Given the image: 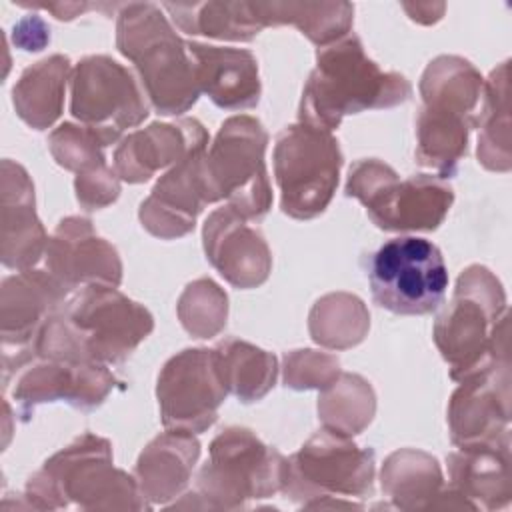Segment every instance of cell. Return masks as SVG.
I'll return each instance as SVG.
<instances>
[{"label": "cell", "mask_w": 512, "mask_h": 512, "mask_svg": "<svg viewBox=\"0 0 512 512\" xmlns=\"http://www.w3.org/2000/svg\"><path fill=\"white\" fill-rule=\"evenodd\" d=\"M60 312L84 352L100 364L124 362L154 328L152 314L114 286H82Z\"/></svg>", "instance_id": "11"}, {"label": "cell", "mask_w": 512, "mask_h": 512, "mask_svg": "<svg viewBox=\"0 0 512 512\" xmlns=\"http://www.w3.org/2000/svg\"><path fill=\"white\" fill-rule=\"evenodd\" d=\"M204 252L218 274L234 288H256L272 270V254L246 218L228 204L216 208L202 228Z\"/></svg>", "instance_id": "18"}, {"label": "cell", "mask_w": 512, "mask_h": 512, "mask_svg": "<svg viewBox=\"0 0 512 512\" xmlns=\"http://www.w3.org/2000/svg\"><path fill=\"white\" fill-rule=\"evenodd\" d=\"M116 46L136 66L144 92L158 114L178 116L196 104L200 88L194 62L186 42L156 4L136 2L120 8Z\"/></svg>", "instance_id": "4"}, {"label": "cell", "mask_w": 512, "mask_h": 512, "mask_svg": "<svg viewBox=\"0 0 512 512\" xmlns=\"http://www.w3.org/2000/svg\"><path fill=\"white\" fill-rule=\"evenodd\" d=\"M36 8H44L52 12L58 20H72L78 14H82L88 8H94L92 4H38Z\"/></svg>", "instance_id": "39"}, {"label": "cell", "mask_w": 512, "mask_h": 512, "mask_svg": "<svg viewBox=\"0 0 512 512\" xmlns=\"http://www.w3.org/2000/svg\"><path fill=\"white\" fill-rule=\"evenodd\" d=\"M228 298L220 286L208 278L194 280L178 300V318L194 338H212L224 324Z\"/></svg>", "instance_id": "34"}, {"label": "cell", "mask_w": 512, "mask_h": 512, "mask_svg": "<svg viewBox=\"0 0 512 512\" xmlns=\"http://www.w3.org/2000/svg\"><path fill=\"white\" fill-rule=\"evenodd\" d=\"M508 362L488 366L460 380L448 406L452 444L458 448L510 442Z\"/></svg>", "instance_id": "16"}, {"label": "cell", "mask_w": 512, "mask_h": 512, "mask_svg": "<svg viewBox=\"0 0 512 512\" xmlns=\"http://www.w3.org/2000/svg\"><path fill=\"white\" fill-rule=\"evenodd\" d=\"M410 94L412 86L402 74L382 72L366 56L360 38L348 34L318 48L298 116L304 124L332 132L348 114L392 108L406 102Z\"/></svg>", "instance_id": "1"}, {"label": "cell", "mask_w": 512, "mask_h": 512, "mask_svg": "<svg viewBox=\"0 0 512 512\" xmlns=\"http://www.w3.org/2000/svg\"><path fill=\"white\" fill-rule=\"evenodd\" d=\"M194 62L200 94L204 92L218 108L246 110L260 100L258 62L250 50L186 42Z\"/></svg>", "instance_id": "22"}, {"label": "cell", "mask_w": 512, "mask_h": 512, "mask_svg": "<svg viewBox=\"0 0 512 512\" xmlns=\"http://www.w3.org/2000/svg\"><path fill=\"white\" fill-rule=\"evenodd\" d=\"M262 26H296L318 48L350 34L354 6L348 2H252Z\"/></svg>", "instance_id": "28"}, {"label": "cell", "mask_w": 512, "mask_h": 512, "mask_svg": "<svg viewBox=\"0 0 512 512\" xmlns=\"http://www.w3.org/2000/svg\"><path fill=\"white\" fill-rule=\"evenodd\" d=\"M374 470L370 448H360L348 434L324 426L288 458L282 492L304 508H326L328 498H366L372 492Z\"/></svg>", "instance_id": "8"}, {"label": "cell", "mask_w": 512, "mask_h": 512, "mask_svg": "<svg viewBox=\"0 0 512 512\" xmlns=\"http://www.w3.org/2000/svg\"><path fill=\"white\" fill-rule=\"evenodd\" d=\"M12 398L26 418L38 404L68 402L74 408L92 410L104 402L116 384L106 364L94 360H62L32 356L14 376ZM10 378V380H12ZM10 380L4 384L8 386Z\"/></svg>", "instance_id": "15"}, {"label": "cell", "mask_w": 512, "mask_h": 512, "mask_svg": "<svg viewBox=\"0 0 512 512\" xmlns=\"http://www.w3.org/2000/svg\"><path fill=\"white\" fill-rule=\"evenodd\" d=\"M14 40L28 52H38L46 42H50V32L40 18H26L14 26Z\"/></svg>", "instance_id": "38"}, {"label": "cell", "mask_w": 512, "mask_h": 512, "mask_svg": "<svg viewBox=\"0 0 512 512\" xmlns=\"http://www.w3.org/2000/svg\"><path fill=\"white\" fill-rule=\"evenodd\" d=\"M382 490L396 508H452L448 490H442V472L436 458L418 450H398L382 468Z\"/></svg>", "instance_id": "26"}, {"label": "cell", "mask_w": 512, "mask_h": 512, "mask_svg": "<svg viewBox=\"0 0 512 512\" xmlns=\"http://www.w3.org/2000/svg\"><path fill=\"white\" fill-rule=\"evenodd\" d=\"M46 270L70 292L80 286H114L122 282V262L112 244L94 232L88 218L60 220L46 246Z\"/></svg>", "instance_id": "17"}, {"label": "cell", "mask_w": 512, "mask_h": 512, "mask_svg": "<svg viewBox=\"0 0 512 512\" xmlns=\"http://www.w3.org/2000/svg\"><path fill=\"white\" fill-rule=\"evenodd\" d=\"M420 94V110L462 120L470 128L478 126L484 80L468 60L458 56H438L432 60L422 74Z\"/></svg>", "instance_id": "25"}, {"label": "cell", "mask_w": 512, "mask_h": 512, "mask_svg": "<svg viewBox=\"0 0 512 512\" xmlns=\"http://www.w3.org/2000/svg\"><path fill=\"white\" fill-rule=\"evenodd\" d=\"M506 296L484 266H468L456 284L448 308L436 318L434 342L450 366V378L462 380L488 366L508 362Z\"/></svg>", "instance_id": "3"}, {"label": "cell", "mask_w": 512, "mask_h": 512, "mask_svg": "<svg viewBox=\"0 0 512 512\" xmlns=\"http://www.w3.org/2000/svg\"><path fill=\"white\" fill-rule=\"evenodd\" d=\"M76 198L84 210H100L112 204L120 194V182L116 170L104 166L88 174H78L76 182Z\"/></svg>", "instance_id": "37"}, {"label": "cell", "mask_w": 512, "mask_h": 512, "mask_svg": "<svg viewBox=\"0 0 512 512\" xmlns=\"http://www.w3.org/2000/svg\"><path fill=\"white\" fill-rule=\"evenodd\" d=\"M374 400V390L362 376L340 372L336 382L322 390L318 414L326 428L352 436L370 424L376 408Z\"/></svg>", "instance_id": "33"}, {"label": "cell", "mask_w": 512, "mask_h": 512, "mask_svg": "<svg viewBox=\"0 0 512 512\" xmlns=\"http://www.w3.org/2000/svg\"><path fill=\"white\" fill-rule=\"evenodd\" d=\"M226 390L240 402L264 398L276 384V356L238 338H226L214 346Z\"/></svg>", "instance_id": "30"}, {"label": "cell", "mask_w": 512, "mask_h": 512, "mask_svg": "<svg viewBox=\"0 0 512 512\" xmlns=\"http://www.w3.org/2000/svg\"><path fill=\"white\" fill-rule=\"evenodd\" d=\"M342 152L332 132L304 122L286 126L274 144L280 208L296 220L320 216L338 186Z\"/></svg>", "instance_id": "9"}, {"label": "cell", "mask_w": 512, "mask_h": 512, "mask_svg": "<svg viewBox=\"0 0 512 512\" xmlns=\"http://www.w3.org/2000/svg\"><path fill=\"white\" fill-rule=\"evenodd\" d=\"M510 442L468 446L448 454L450 490L470 508H502L510 500Z\"/></svg>", "instance_id": "23"}, {"label": "cell", "mask_w": 512, "mask_h": 512, "mask_svg": "<svg viewBox=\"0 0 512 512\" xmlns=\"http://www.w3.org/2000/svg\"><path fill=\"white\" fill-rule=\"evenodd\" d=\"M68 294L70 290L48 270L28 268L2 280L0 334L4 384L32 358V344L40 328L60 310Z\"/></svg>", "instance_id": "14"}, {"label": "cell", "mask_w": 512, "mask_h": 512, "mask_svg": "<svg viewBox=\"0 0 512 512\" xmlns=\"http://www.w3.org/2000/svg\"><path fill=\"white\" fill-rule=\"evenodd\" d=\"M200 144H208V132L194 118H182L172 124L154 122L120 142L114 152V170L120 180L140 184L158 170L172 168Z\"/></svg>", "instance_id": "20"}, {"label": "cell", "mask_w": 512, "mask_h": 512, "mask_svg": "<svg viewBox=\"0 0 512 512\" xmlns=\"http://www.w3.org/2000/svg\"><path fill=\"white\" fill-rule=\"evenodd\" d=\"M226 394L214 348H186L172 356L158 374L156 396L166 430L190 434L208 430Z\"/></svg>", "instance_id": "13"}, {"label": "cell", "mask_w": 512, "mask_h": 512, "mask_svg": "<svg viewBox=\"0 0 512 512\" xmlns=\"http://www.w3.org/2000/svg\"><path fill=\"white\" fill-rule=\"evenodd\" d=\"M370 316L360 298L352 294H328L320 298L308 320L312 340L326 348H350L364 340Z\"/></svg>", "instance_id": "32"}, {"label": "cell", "mask_w": 512, "mask_h": 512, "mask_svg": "<svg viewBox=\"0 0 512 512\" xmlns=\"http://www.w3.org/2000/svg\"><path fill=\"white\" fill-rule=\"evenodd\" d=\"M176 26L186 34H202L218 40L250 42L264 26L252 2H194L162 4Z\"/></svg>", "instance_id": "29"}, {"label": "cell", "mask_w": 512, "mask_h": 512, "mask_svg": "<svg viewBox=\"0 0 512 512\" xmlns=\"http://www.w3.org/2000/svg\"><path fill=\"white\" fill-rule=\"evenodd\" d=\"M70 76V60L62 54H54L26 68L12 88L16 114L34 130L50 128L62 112Z\"/></svg>", "instance_id": "27"}, {"label": "cell", "mask_w": 512, "mask_h": 512, "mask_svg": "<svg viewBox=\"0 0 512 512\" xmlns=\"http://www.w3.org/2000/svg\"><path fill=\"white\" fill-rule=\"evenodd\" d=\"M208 144L192 148L174 164L140 204L142 226L164 240L186 236L194 230L198 214L208 202L202 182V156Z\"/></svg>", "instance_id": "19"}, {"label": "cell", "mask_w": 512, "mask_h": 512, "mask_svg": "<svg viewBox=\"0 0 512 512\" xmlns=\"http://www.w3.org/2000/svg\"><path fill=\"white\" fill-rule=\"evenodd\" d=\"M2 264L12 270L32 268L46 254L48 236L34 210V184L28 172L2 160Z\"/></svg>", "instance_id": "21"}, {"label": "cell", "mask_w": 512, "mask_h": 512, "mask_svg": "<svg viewBox=\"0 0 512 512\" xmlns=\"http://www.w3.org/2000/svg\"><path fill=\"white\" fill-rule=\"evenodd\" d=\"M288 458L266 446L252 430L230 426L210 444V458L196 478L200 508L236 510L250 500L284 490Z\"/></svg>", "instance_id": "5"}, {"label": "cell", "mask_w": 512, "mask_h": 512, "mask_svg": "<svg viewBox=\"0 0 512 512\" xmlns=\"http://www.w3.org/2000/svg\"><path fill=\"white\" fill-rule=\"evenodd\" d=\"M478 126V162L488 170L506 172L510 168V122H508V62L494 70L484 84V104Z\"/></svg>", "instance_id": "31"}, {"label": "cell", "mask_w": 512, "mask_h": 512, "mask_svg": "<svg viewBox=\"0 0 512 512\" xmlns=\"http://www.w3.org/2000/svg\"><path fill=\"white\" fill-rule=\"evenodd\" d=\"M368 282L380 308L402 316H424L444 302L448 268L434 242L400 236L370 254Z\"/></svg>", "instance_id": "10"}, {"label": "cell", "mask_w": 512, "mask_h": 512, "mask_svg": "<svg viewBox=\"0 0 512 512\" xmlns=\"http://www.w3.org/2000/svg\"><path fill=\"white\" fill-rule=\"evenodd\" d=\"M340 376V362L316 350H292L284 358V382L294 390H326Z\"/></svg>", "instance_id": "36"}, {"label": "cell", "mask_w": 512, "mask_h": 512, "mask_svg": "<svg viewBox=\"0 0 512 512\" xmlns=\"http://www.w3.org/2000/svg\"><path fill=\"white\" fill-rule=\"evenodd\" d=\"M346 196L364 204L370 220L390 232L436 230L452 202V186L430 174H414L406 180L382 160H358L348 174Z\"/></svg>", "instance_id": "7"}, {"label": "cell", "mask_w": 512, "mask_h": 512, "mask_svg": "<svg viewBox=\"0 0 512 512\" xmlns=\"http://www.w3.org/2000/svg\"><path fill=\"white\" fill-rule=\"evenodd\" d=\"M32 508L56 510L76 504L84 510L150 508L136 478L112 466V446L96 434H82L28 478Z\"/></svg>", "instance_id": "2"}, {"label": "cell", "mask_w": 512, "mask_h": 512, "mask_svg": "<svg viewBox=\"0 0 512 512\" xmlns=\"http://www.w3.org/2000/svg\"><path fill=\"white\" fill-rule=\"evenodd\" d=\"M70 112L110 146L148 116V104L128 68L108 56H88L70 76Z\"/></svg>", "instance_id": "12"}, {"label": "cell", "mask_w": 512, "mask_h": 512, "mask_svg": "<svg viewBox=\"0 0 512 512\" xmlns=\"http://www.w3.org/2000/svg\"><path fill=\"white\" fill-rule=\"evenodd\" d=\"M268 134L260 120L240 114L222 122L202 156L208 202L226 200L246 220H262L272 206L264 152Z\"/></svg>", "instance_id": "6"}, {"label": "cell", "mask_w": 512, "mask_h": 512, "mask_svg": "<svg viewBox=\"0 0 512 512\" xmlns=\"http://www.w3.org/2000/svg\"><path fill=\"white\" fill-rule=\"evenodd\" d=\"M50 152L54 160L78 174H88L106 166V158L102 152L100 140L84 126H76L72 122L60 124L48 140Z\"/></svg>", "instance_id": "35"}, {"label": "cell", "mask_w": 512, "mask_h": 512, "mask_svg": "<svg viewBox=\"0 0 512 512\" xmlns=\"http://www.w3.org/2000/svg\"><path fill=\"white\" fill-rule=\"evenodd\" d=\"M200 456V442L190 432L166 430L140 454L134 478L146 500L164 504L188 484Z\"/></svg>", "instance_id": "24"}]
</instances>
